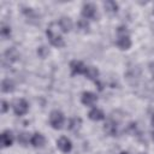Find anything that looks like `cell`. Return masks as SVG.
<instances>
[{
    "mask_svg": "<svg viewBox=\"0 0 154 154\" xmlns=\"http://www.w3.org/2000/svg\"><path fill=\"white\" fill-rule=\"evenodd\" d=\"M46 34H47V37H48V40H49V42H51V45H52V46L58 47V48H60V47H64V46H65L64 38L61 37V35H60V34H58V31H57L55 29H53V24L47 29Z\"/></svg>",
    "mask_w": 154,
    "mask_h": 154,
    "instance_id": "6da1fadb",
    "label": "cell"
},
{
    "mask_svg": "<svg viewBox=\"0 0 154 154\" xmlns=\"http://www.w3.org/2000/svg\"><path fill=\"white\" fill-rule=\"evenodd\" d=\"M64 114L60 112V111H52L51 112V116H49V124L53 129H61L63 125H64Z\"/></svg>",
    "mask_w": 154,
    "mask_h": 154,
    "instance_id": "7a4b0ae2",
    "label": "cell"
},
{
    "mask_svg": "<svg viewBox=\"0 0 154 154\" xmlns=\"http://www.w3.org/2000/svg\"><path fill=\"white\" fill-rule=\"evenodd\" d=\"M28 109H29V105H28V102H26L24 99L17 100V101L14 102V105H13V112H14V114L18 116V117L24 116V114L28 112Z\"/></svg>",
    "mask_w": 154,
    "mask_h": 154,
    "instance_id": "3957f363",
    "label": "cell"
},
{
    "mask_svg": "<svg viewBox=\"0 0 154 154\" xmlns=\"http://www.w3.org/2000/svg\"><path fill=\"white\" fill-rule=\"evenodd\" d=\"M81 13H82V17L84 19H93V18H95V14H96V7L89 2L84 4Z\"/></svg>",
    "mask_w": 154,
    "mask_h": 154,
    "instance_id": "277c9868",
    "label": "cell"
},
{
    "mask_svg": "<svg viewBox=\"0 0 154 154\" xmlns=\"http://www.w3.org/2000/svg\"><path fill=\"white\" fill-rule=\"evenodd\" d=\"M57 147H58V149H59L60 152H63V153H69V152H71V149H72V142H71L67 137L63 136V137H60V138L57 141Z\"/></svg>",
    "mask_w": 154,
    "mask_h": 154,
    "instance_id": "5b68a950",
    "label": "cell"
},
{
    "mask_svg": "<svg viewBox=\"0 0 154 154\" xmlns=\"http://www.w3.org/2000/svg\"><path fill=\"white\" fill-rule=\"evenodd\" d=\"M70 69H71V73L72 75H84L87 66L78 60H72L70 63Z\"/></svg>",
    "mask_w": 154,
    "mask_h": 154,
    "instance_id": "8992f818",
    "label": "cell"
},
{
    "mask_svg": "<svg viewBox=\"0 0 154 154\" xmlns=\"http://www.w3.org/2000/svg\"><path fill=\"white\" fill-rule=\"evenodd\" d=\"M117 46L123 49V51H126L131 47V40L129 37V35L126 34H119L118 36V40H117Z\"/></svg>",
    "mask_w": 154,
    "mask_h": 154,
    "instance_id": "52a82bcc",
    "label": "cell"
},
{
    "mask_svg": "<svg viewBox=\"0 0 154 154\" xmlns=\"http://www.w3.org/2000/svg\"><path fill=\"white\" fill-rule=\"evenodd\" d=\"M81 101L85 106H94L95 102L97 101V96L94 93H91V91H85V93L82 94Z\"/></svg>",
    "mask_w": 154,
    "mask_h": 154,
    "instance_id": "ba28073f",
    "label": "cell"
},
{
    "mask_svg": "<svg viewBox=\"0 0 154 154\" xmlns=\"http://www.w3.org/2000/svg\"><path fill=\"white\" fill-rule=\"evenodd\" d=\"M30 143H31L35 148H41V147L45 146V143H46V138H45V136H43L42 134H40V132H35V134L31 136V138H30Z\"/></svg>",
    "mask_w": 154,
    "mask_h": 154,
    "instance_id": "9c48e42d",
    "label": "cell"
},
{
    "mask_svg": "<svg viewBox=\"0 0 154 154\" xmlns=\"http://www.w3.org/2000/svg\"><path fill=\"white\" fill-rule=\"evenodd\" d=\"M13 143V135H12V131L10 130H5L2 134H1V144L4 148L6 147H11Z\"/></svg>",
    "mask_w": 154,
    "mask_h": 154,
    "instance_id": "30bf717a",
    "label": "cell"
},
{
    "mask_svg": "<svg viewBox=\"0 0 154 154\" xmlns=\"http://www.w3.org/2000/svg\"><path fill=\"white\" fill-rule=\"evenodd\" d=\"M59 28L63 32H69L72 29V20L69 17H61L59 19Z\"/></svg>",
    "mask_w": 154,
    "mask_h": 154,
    "instance_id": "8fae6325",
    "label": "cell"
},
{
    "mask_svg": "<svg viewBox=\"0 0 154 154\" xmlns=\"http://www.w3.org/2000/svg\"><path fill=\"white\" fill-rule=\"evenodd\" d=\"M84 76H85L88 79L94 81V82L96 83V79H97V77H99V70H97L96 67H94V66H87V70H85V72H84Z\"/></svg>",
    "mask_w": 154,
    "mask_h": 154,
    "instance_id": "7c38bea8",
    "label": "cell"
},
{
    "mask_svg": "<svg viewBox=\"0 0 154 154\" xmlns=\"http://www.w3.org/2000/svg\"><path fill=\"white\" fill-rule=\"evenodd\" d=\"M88 117H89L91 120H94V122H99V120L105 119V114H103V112H102L100 108H93V109L89 112Z\"/></svg>",
    "mask_w": 154,
    "mask_h": 154,
    "instance_id": "4fadbf2b",
    "label": "cell"
},
{
    "mask_svg": "<svg viewBox=\"0 0 154 154\" xmlns=\"http://www.w3.org/2000/svg\"><path fill=\"white\" fill-rule=\"evenodd\" d=\"M13 89H14V84L10 78H6L2 81V83H1L2 93H11V91H13Z\"/></svg>",
    "mask_w": 154,
    "mask_h": 154,
    "instance_id": "5bb4252c",
    "label": "cell"
},
{
    "mask_svg": "<svg viewBox=\"0 0 154 154\" xmlns=\"http://www.w3.org/2000/svg\"><path fill=\"white\" fill-rule=\"evenodd\" d=\"M103 7L109 13H114L118 11V4L116 1H106V2H103Z\"/></svg>",
    "mask_w": 154,
    "mask_h": 154,
    "instance_id": "9a60e30c",
    "label": "cell"
},
{
    "mask_svg": "<svg viewBox=\"0 0 154 154\" xmlns=\"http://www.w3.org/2000/svg\"><path fill=\"white\" fill-rule=\"evenodd\" d=\"M5 58L10 61H14L17 60L18 58V52L14 49V48H8L6 52H5Z\"/></svg>",
    "mask_w": 154,
    "mask_h": 154,
    "instance_id": "2e32d148",
    "label": "cell"
},
{
    "mask_svg": "<svg viewBox=\"0 0 154 154\" xmlns=\"http://www.w3.org/2000/svg\"><path fill=\"white\" fill-rule=\"evenodd\" d=\"M77 28L82 32H88L89 31V23L87 22V19H79L77 22Z\"/></svg>",
    "mask_w": 154,
    "mask_h": 154,
    "instance_id": "e0dca14e",
    "label": "cell"
},
{
    "mask_svg": "<svg viewBox=\"0 0 154 154\" xmlns=\"http://www.w3.org/2000/svg\"><path fill=\"white\" fill-rule=\"evenodd\" d=\"M105 131L108 135H114V132H116V125H114V123H112V122L106 123L105 124Z\"/></svg>",
    "mask_w": 154,
    "mask_h": 154,
    "instance_id": "ac0fdd59",
    "label": "cell"
},
{
    "mask_svg": "<svg viewBox=\"0 0 154 154\" xmlns=\"http://www.w3.org/2000/svg\"><path fill=\"white\" fill-rule=\"evenodd\" d=\"M10 35H11V29L8 28V26H2L1 28V36L4 37V38H6V37H10Z\"/></svg>",
    "mask_w": 154,
    "mask_h": 154,
    "instance_id": "d6986e66",
    "label": "cell"
},
{
    "mask_svg": "<svg viewBox=\"0 0 154 154\" xmlns=\"http://www.w3.org/2000/svg\"><path fill=\"white\" fill-rule=\"evenodd\" d=\"M37 54L41 57V58H46V55L48 54V49L46 47H40L37 49Z\"/></svg>",
    "mask_w": 154,
    "mask_h": 154,
    "instance_id": "ffe728a7",
    "label": "cell"
},
{
    "mask_svg": "<svg viewBox=\"0 0 154 154\" xmlns=\"http://www.w3.org/2000/svg\"><path fill=\"white\" fill-rule=\"evenodd\" d=\"M8 109V103L6 101H2V106H1V112L2 113H6Z\"/></svg>",
    "mask_w": 154,
    "mask_h": 154,
    "instance_id": "44dd1931",
    "label": "cell"
},
{
    "mask_svg": "<svg viewBox=\"0 0 154 154\" xmlns=\"http://www.w3.org/2000/svg\"><path fill=\"white\" fill-rule=\"evenodd\" d=\"M152 124H153V126H154V114H153V117H152Z\"/></svg>",
    "mask_w": 154,
    "mask_h": 154,
    "instance_id": "7402d4cb",
    "label": "cell"
},
{
    "mask_svg": "<svg viewBox=\"0 0 154 154\" xmlns=\"http://www.w3.org/2000/svg\"><path fill=\"white\" fill-rule=\"evenodd\" d=\"M119 154H128V153H126V152H120Z\"/></svg>",
    "mask_w": 154,
    "mask_h": 154,
    "instance_id": "603a6c76",
    "label": "cell"
}]
</instances>
